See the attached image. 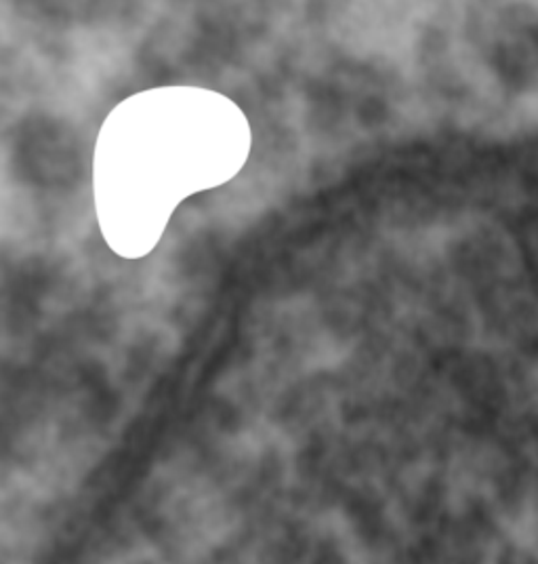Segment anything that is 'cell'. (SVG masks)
Returning a JSON list of instances; mask_svg holds the SVG:
<instances>
[{
  "label": "cell",
  "instance_id": "cell-1",
  "mask_svg": "<svg viewBox=\"0 0 538 564\" xmlns=\"http://www.w3.org/2000/svg\"><path fill=\"white\" fill-rule=\"evenodd\" d=\"M156 94L158 110L152 112V124L140 101L141 110L133 118L140 122L135 129L133 122L120 110L114 112L118 122H122L118 135L122 138L120 163L118 169H97V200L99 209L120 200V213H135L143 226V251L154 247L156 238L163 232L156 224V217H171V209L179 198L198 188H209L226 182V175L217 171L211 163L202 161V154L217 156V127L202 129V120L194 112L179 108L184 89L177 91L175 112L164 110L166 94ZM240 145V143H234ZM228 148V145H219ZM101 165H117L110 161H97Z\"/></svg>",
  "mask_w": 538,
  "mask_h": 564
}]
</instances>
